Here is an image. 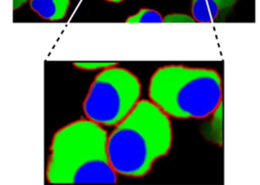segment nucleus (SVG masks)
I'll list each match as a JSON object with an SVG mask.
<instances>
[{
    "label": "nucleus",
    "mask_w": 260,
    "mask_h": 185,
    "mask_svg": "<svg viewBox=\"0 0 260 185\" xmlns=\"http://www.w3.org/2000/svg\"><path fill=\"white\" fill-rule=\"evenodd\" d=\"M115 126L107 138V155L116 174L142 177L171 149L170 117L149 100L140 99Z\"/></svg>",
    "instance_id": "f257e3e1"
},
{
    "label": "nucleus",
    "mask_w": 260,
    "mask_h": 185,
    "mask_svg": "<svg viewBox=\"0 0 260 185\" xmlns=\"http://www.w3.org/2000/svg\"><path fill=\"white\" fill-rule=\"evenodd\" d=\"M107 130L89 119H80L53 136L46 177L57 183H116V172L107 155Z\"/></svg>",
    "instance_id": "f03ea898"
},
{
    "label": "nucleus",
    "mask_w": 260,
    "mask_h": 185,
    "mask_svg": "<svg viewBox=\"0 0 260 185\" xmlns=\"http://www.w3.org/2000/svg\"><path fill=\"white\" fill-rule=\"evenodd\" d=\"M148 98L169 117L205 118L222 102V80L210 68L166 65L150 77Z\"/></svg>",
    "instance_id": "7ed1b4c3"
},
{
    "label": "nucleus",
    "mask_w": 260,
    "mask_h": 185,
    "mask_svg": "<svg viewBox=\"0 0 260 185\" xmlns=\"http://www.w3.org/2000/svg\"><path fill=\"white\" fill-rule=\"evenodd\" d=\"M136 75L117 65L103 69L93 79L83 102L87 119L102 126H115L140 100Z\"/></svg>",
    "instance_id": "20e7f679"
},
{
    "label": "nucleus",
    "mask_w": 260,
    "mask_h": 185,
    "mask_svg": "<svg viewBox=\"0 0 260 185\" xmlns=\"http://www.w3.org/2000/svg\"><path fill=\"white\" fill-rule=\"evenodd\" d=\"M237 0H191L192 16L198 22H210L218 14L232 8Z\"/></svg>",
    "instance_id": "39448f33"
},
{
    "label": "nucleus",
    "mask_w": 260,
    "mask_h": 185,
    "mask_svg": "<svg viewBox=\"0 0 260 185\" xmlns=\"http://www.w3.org/2000/svg\"><path fill=\"white\" fill-rule=\"evenodd\" d=\"M30 8L42 18L60 20L67 14L70 0H28Z\"/></svg>",
    "instance_id": "423d86ee"
},
{
    "label": "nucleus",
    "mask_w": 260,
    "mask_h": 185,
    "mask_svg": "<svg viewBox=\"0 0 260 185\" xmlns=\"http://www.w3.org/2000/svg\"><path fill=\"white\" fill-rule=\"evenodd\" d=\"M126 22H162V16L156 10L150 8H141L135 14L128 16Z\"/></svg>",
    "instance_id": "0eeeda50"
},
{
    "label": "nucleus",
    "mask_w": 260,
    "mask_h": 185,
    "mask_svg": "<svg viewBox=\"0 0 260 185\" xmlns=\"http://www.w3.org/2000/svg\"><path fill=\"white\" fill-rule=\"evenodd\" d=\"M76 67L86 70H94V69H105L111 66L118 65V62H105V61H93V62H74Z\"/></svg>",
    "instance_id": "6e6552de"
},
{
    "label": "nucleus",
    "mask_w": 260,
    "mask_h": 185,
    "mask_svg": "<svg viewBox=\"0 0 260 185\" xmlns=\"http://www.w3.org/2000/svg\"><path fill=\"white\" fill-rule=\"evenodd\" d=\"M195 19L193 16L185 14V13H171L166 16H162V22H175V23H183V22H194Z\"/></svg>",
    "instance_id": "1a4fd4ad"
},
{
    "label": "nucleus",
    "mask_w": 260,
    "mask_h": 185,
    "mask_svg": "<svg viewBox=\"0 0 260 185\" xmlns=\"http://www.w3.org/2000/svg\"><path fill=\"white\" fill-rule=\"evenodd\" d=\"M27 0H13V9L16 10L18 8H20Z\"/></svg>",
    "instance_id": "9d476101"
},
{
    "label": "nucleus",
    "mask_w": 260,
    "mask_h": 185,
    "mask_svg": "<svg viewBox=\"0 0 260 185\" xmlns=\"http://www.w3.org/2000/svg\"><path fill=\"white\" fill-rule=\"evenodd\" d=\"M108 2H113V3H120V2H123L124 0H106Z\"/></svg>",
    "instance_id": "9b49d317"
}]
</instances>
